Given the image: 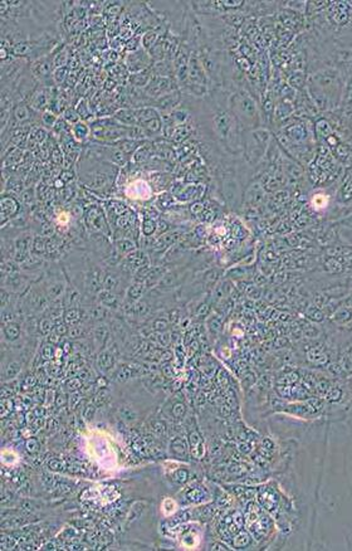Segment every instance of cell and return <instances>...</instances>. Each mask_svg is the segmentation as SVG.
Wrapping results in <instances>:
<instances>
[{
  "label": "cell",
  "mask_w": 352,
  "mask_h": 551,
  "mask_svg": "<svg viewBox=\"0 0 352 551\" xmlns=\"http://www.w3.org/2000/svg\"><path fill=\"white\" fill-rule=\"evenodd\" d=\"M185 414H186V405L184 403L176 401V403L173 404V408H171V415H173V418H175V419H182L185 417Z\"/></svg>",
  "instance_id": "d6a6232c"
},
{
  "label": "cell",
  "mask_w": 352,
  "mask_h": 551,
  "mask_svg": "<svg viewBox=\"0 0 352 551\" xmlns=\"http://www.w3.org/2000/svg\"><path fill=\"white\" fill-rule=\"evenodd\" d=\"M57 121H58V117L56 116V114L49 111V110H45V111H43L42 114H40V122H42V125L45 126L47 128H53L54 125L57 123Z\"/></svg>",
  "instance_id": "4dcf8cb0"
},
{
  "label": "cell",
  "mask_w": 352,
  "mask_h": 551,
  "mask_svg": "<svg viewBox=\"0 0 352 551\" xmlns=\"http://www.w3.org/2000/svg\"><path fill=\"white\" fill-rule=\"evenodd\" d=\"M13 318H14V312H13V310H11L10 305L5 307H1V322H3V325H5V323L8 322H11Z\"/></svg>",
  "instance_id": "74e56055"
},
{
  "label": "cell",
  "mask_w": 352,
  "mask_h": 551,
  "mask_svg": "<svg viewBox=\"0 0 352 551\" xmlns=\"http://www.w3.org/2000/svg\"><path fill=\"white\" fill-rule=\"evenodd\" d=\"M84 311L81 307H70V309H66L65 312V322L68 326L78 325L82 320H83Z\"/></svg>",
  "instance_id": "603a6c76"
},
{
  "label": "cell",
  "mask_w": 352,
  "mask_h": 551,
  "mask_svg": "<svg viewBox=\"0 0 352 551\" xmlns=\"http://www.w3.org/2000/svg\"><path fill=\"white\" fill-rule=\"evenodd\" d=\"M109 310L102 305H96L91 309L90 317L95 321H105L109 318Z\"/></svg>",
  "instance_id": "f546056e"
},
{
  "label": "cell",
  "mask_w": 352,
  "mask_h": 551,
  "mask_svg": "<svg viewBox=\"0 0 352 551\" xmlns=\"http://www.w3.org/2000/svg\"><path fill=\"white\" fill-rule=\"evenodd\" d=\"M34 198H35V195H34L33 190L27 189V190H24V192H22V194H20V197H19V200L22 201L23 205L29 206L31 204L34 203Z\"/></svg>",
  "instance_id": "d590c367"
},
{
  "label": "cell",
  "mask_w": 352,
  "mask_h": 551,
  "mask_svg": "<svg viewBox=\"0 0 352 551\" xmlns=\"http://www.w3.org/2000/svg\"><path fill=\"white\" fill-rule=\"evenodd\" d=\"M113 245L121 257H126L137 249V242L131 238H118V239H115Z\"/></svg>",
  "instance_id": "d6986e66"
},
{
  "label": "cell",
  "mask_w": 352,
  "mask_h": 551,
  "mask_svg": "<svg viewBox=\"0 0 352 551\" xmlns=\"http://www.w3.org/2000/svg\"><path fill=\"white\" fill-rule=\"evenodd\" d=\"M151 78H152V73H151V70H147V71H143V72L131 75L130 81H131L132 86L134 87H136V88L139 89L140 88L143 89L148 83H150Z\"/></svg>",
  "instance_id": "cb8c5ba5"
},
{
  "label": "cell",
  "mask_w": 352,
  "mask_h": 551,
  "mask_svg": "<svg viewBox=\"0 0 352 551\" xmlns=\"http://www.w3.org/2000/svg\"><path fill=\"white\" fill-rule=\"evenodd\" d=\"M86 327L83 325H81V323L70 326V330H68V335H70V339H81V337L86 336Z\"/></svg>",
  "instance_id": "836d02e7"
},
{
  "label": "cell",
  "mask_w": 352,
  "mask_h": 551,
  "mask_svg": "<svg viewBox=\"0 0 352 551\" xmlns=\"http://www.w3.org/2000/svg\"><path fill=\"white\" fill-rule=\"evenodd\" d=\"M125 195L135 201H147L154 198V189L150 181L145 179H131L129 184L125 185Z\"/></svg>",
  "instance_id": "5b68a950"
},
{
  "label": "cell",
  "mask_w": 352,
  "mask_h": 551,
  "mask_svg": "<svg viewBox=\"0 0 352 551\" xmlns=\"http://www.w3.org/2000/svg\"><path fill=\"white\" fill-rule=\"evenodd\" d=\"M38 447H39V444H38V442H36L35 439H29L28 442H27V449H28L31 453H34V452L38 451Z\"/></svg>",
  "instance_id": "ee69618b"
},
{
  "label": "cell",
  "mask_w": 352,
  "mask_h": 551,
  "mask_svg": "<svg viewBox=\"0 0 352 551\" xmlns=\"http://www.w3.org/2000/svg\"><path fill=\"white\" fill-rule=\"evenodd\" d=\"M20 335H22V329H20V325L18 322L11 321V322H8L5 323V325H3L4 341H8V343H15V341L20 337Z\"/></svg>",
  "instance_id": "ffe728a7"
},
{
  "label": "cell",
  "mask_w": 352,
  "mask_h": 551,
  "mask_svg": "<svg viewBox=\"0 0 352 551\" xmlns=\"http://www.w3.org/2000/svg\"><path fill=\"white\" fill-rule=\"evenodd\" d=\"M97 300L100 302V305L107 307L108 310H116L121 306V300L118 293L113 292V291L105 290V288L97 293Z\"/></svg>",
  "instance_id": "5bb4252c"
},
{
  "label": "cell",
  "mask_w": 352,
  "mask_h": 551,
  "mask_svg": "<svg viewBox=\"0 0 352 551\" xmlns=\"http://www.w3.org/2000/svg\"><path fill=\"white\" fill-rule=\"evenodd\" d=\"M168 175H170V174L159 173L152 175V179H150V184L152 189H154V192L162 193L165 189H168V187H170L171 179Z\"/></svg>",
  "instance_id": "7402d4cb"
},
{
  "label": "cell",
  "mask_w": 352,
  "mask_h": 551,
  "mask_svg": "<svg viewBox=\"0 0 352 551\" xmlns=\"http://www.w3.org/2000/svg\"><path fill=\"white\" fill-rule=\"evenodd\" d=\"M173 478H174V481L176 482V483L182 484V483H185V482L187 481V478H189V473H187V471L179 470L175 474H174Z\"/></svg>",
  "instance_id": "ab89813d"
},
{
  "label": "cell",
  "mask_w": 352,
  "mask_h": 551,
  "mask_svg": "<svg viewBox=\"0 0 352 551\" xmlns=\"http://www.w3.org/2000/svg\"><path fill=\"white\" fill-rule=\"evenodd\" d=\"M0 209H1V224H3V227H5L6 222H10L11 219H14L20 214L22 203L13 194L3 193V197L0 200Z\"/></svg>",
  "instance_id": "ba28073f"
},
{
  "label": "cell",
  "mask_w": 352,
  "mask_h": 551,
  "mask_svg": "<svg viewBox=\"0 0 352 551\" xmlns=\"http://www.w3.org/2000/svg\"><path fill=\"white\" fill-rule=\"evenodd\" d=\"M66 78H67V67H59V68H56L53 72V81H54V84H58V86H61L63 82L66 81Z\"/></svg>",
  "instance_id": "e575fe53"
},
{
  "label": "cell",
  "mask_w": 352,
  "mask_h": 551,
  "mask_svg": "<svg viewBox=\"0 0 352 551\" xmlns=\"http://www.w3.org/2000/svg\"><path fill=\"white\" fill-rule=\"evenodd\" d=\"M182 100H184L182 92L180 89H176V91L166 93V95L161 96L156 100L150 101L148 106L155 107L161 115H169L181 105Z\"/></svg>",
  "instance_id": "52a82bcc"
},
{
  "label": "cell",
  "mask_w": 352,
  "mask_h": 551,
  "mask_svg": "<svg viewBox=\"0 0 352 551\" xmlns=\"http://www.w3.org/2000/svg\"><path fill=\"white\" fill-rule=\"evenodd\" d=\"M36 111H34L27 102H20L17 103L13 107V120L18 123V125H25L27 122H33L34 117H35Z\"/></svg>",
  "instance_id": "8fae6325"
},
{
  "label": "cell",
  "mask_w": 352,
  "mask_h": 551,
  "mask_svg": "<svg viewBox=\"0 0 352 551\" xmlns=\"http://www.w3.org/2000/svg\"><path fill=\"white\" fill-rule=\"evenodd\" d=\"M84 223L92 234H104L109 237L112 234L109 222H107V215L102 208L98 205H91L84 213Z\"/></svg>",
  "instance_id": "3957f363"
},
{
  "label": "cell",
  "mask_w": 352,
  "mask_h": 551,
  "mask_svg": "<svg viewBox=\"0 0 352 551\" xmlns=\"http://www.w3.org/2000/svg\"><path fill=\"white\" fill-rule=\"evenodd\" d=\"M135 115H136L137 125H143V123L148 122L150 120L155 118V117L161 116L159 111L152 106H142L135 109Z\"/></svg>",
  "instance_id": "ac0fdd59"
},
{
  "label": "cell",
  "mask_w": 352,
  "mask_h": 551,
  "mask_svg": "<svg viewBox=\"0 0 352 551\" xmlns=\"http://www.w3.org/2000/svg\"><path fill=\"white\" fill-rule=\"evenodd\" d=\"M95 414H96V406L93 405V404H88L83 412V417L86 418L87 421H91V419H93Z\"/></svg>",
  "instance_id": "b9f144b4"
},
{
  "label": "cell",
  "mask_w": 352,
  "mask_h": 551,
  "mask_svg": "<svg viewBox=\"0 0 352 551\" xmlns=\"http://www.w3.org/2000/svg\"><path fill=\"white\" fill-rule=\"evenodd\" d=\"M125 64L129 72H131L132 75L135 73H140L143 71L150 70L151 66L154 64V61L151 58L150 53L143 48H139V49L131 50L125 58Z\"/></svg>",
  "instance_id": "8992f818"
},
{
  "label": "cell",
  "mask_w": 352,
  "mask_h": 551,
  "mask_svg": "<svg viewBox=\"0 0 352 551\" xmlns=\"http://www.w3.org/2000/svg\"><path fill=\"white\" fill-rule=\"evenodd\" d=\"M168 326L169 322L166 320H164V318H156L152 322V329L156 330V331H165L168 329Z\"/></svg>",
  "instance_id": "60d3db41"
},
{
  "label": "cell",
  "mask_w": 352,
  "mask_h": 551,
  "mask_svg": "<svg viewBox=\"0 0 352 551\" xmlns=\"http://www.w3.org/2000/svg\"><path fill=\"white\" fill-rule=\"evenodd\" d=\"M204 496H205V491H201L200 488H193V490L187 492L186 497L189 498V501L199 502V501H203V497H204Z\"/></svg>",
  "instance_id": "8d00e7d4"
},
{
  "label": "cell",
  "mask_w": 352,
  "mask_h": 551,
  "mask_svg": "<svg viewBox=\"0 0 352 551\" xmlns=\"http://www.w3.org/2000/svg\"><path fill=\"white\" fill-rule=\"evenodd\" d=\"M82 302V295L79 288L74 286V284H68L66 288V292L63 295V305L66 306V309H70V307H79Z\"/></svg>",
  "instance_id": "9a60e30c"
},
{
  "label": "cell",
  "mask_w": 352,
  "mask_h": 551,
  "mask_svg": "<svg viewBox=\"0 0 352 551\" xmlns=\"http://www.w3.org/2000/svg\"><path fill=\"white\" fill-rule=\"evenodd\" d=\"M199 187L191 184H175L171 193L179 203H189L198 198Z\"/></svg>",
  "instance_id": "30bf717a"
},
{
  "label": "cell",
  "mask_w": 352,
  "mask_h": 551,
  "mask_svg": "<svg viewBox=\"0 0 352 551\" xmlns=\"http://www.w3.org/2000/svg\"><path fill=\"white\" fill-rule=\"evenodd\" d=\"M70 132L72 136L74 139L75 142L79 144H86L87 141H91V139L93 137L92 130H91L90 123H87L86 121H78L77 123L70 126Z\"/></svg>",
  "instance_id": "7c38bea8"
},
{
  "label": "cell",
  "mask_w": 352,
  "mask_h": 551,
  "mask_svg": "<svg viewBox=\"0 0 352 551\" xmlns=\"http://www.w3.org/2000/svg\"><path fill=\"white\" fill-rule=\"evenodd\" d=\"M157 231V222L155 219H150V218H142V223L140 226V232L142 234V237L151 238L154 237Z\"/></svg>",
  "instance_id": "83f0119b"
},
{
  "label": "cell",
  "mask_w": 352,
  "mask_h": 551,
  "mask_svg": "<svg viewBox=\"0 0 352 551\" xmlns=\"http://www.w3.org/2000/svg\"><path fill=\"white\" fill-rule=\"evenodd\" d=\"M190 275L191 268L187 267L186 265L176 266L173 270H168V272L160 279V282L157 283V290L162 291V292L171 291L175 287L181 286L182 282L186 281Z\"/></svg>",
  "instance_id": "277c9868"
},
{
  "label": "cell",
  "mask_w": 352,
  "mask_h": 551,
  "mask_svg": "<svg viewBox=\"0 0 352 551\" xmlns=\"http://www.w3.org/2000/svg\"><path fill=\"white\" fill-rule=\"evenodd\" d=\"M77 165L79 181L96 194H106L118 178V166L101 159L88 146H83Z\"/></svg>",
  "instance_id": "6da1fadb"
},
{
  "label": "cell",
  "mask_w": 352,
  "mask_h": 551,
  "mask_svg": "<svg viewBox=\"0 0 352 551\" xmlns=\"http://www.w3.org/2000/svg\"><path fill=\"white\" fill-rule=\"evenodd\" d=\"M160 36H161V34L157 32V29H152V31H148L147 33L143 34V37L141 38V43H142L143 49H146L148 52L151 48L156 44L157 40L160 39Z\"/></svg>",
  "instance_id": "f1b7e54d"
},
{
  "label": "cell",
  "mask_w": 352,
  "mask_h": 551,
  "mask_svg": "<svg viewBox=\"0 0 352 551\" xmlns=\"http://www.w3.org/2000/svg\"><path fill=\"white\" fill-rule=\"evenodd\" d=\"M23 364L18 360H9L8 362L3 361V380H9L13 379L15 376H18V374L22 371Z\"/></svg>",
  "instance_id": "44dd1931"
},
{
  "label": "cell",
  "mask_w": 352,
  "mask_h": 551,
  "mask_svg": "<svg viewBox=\"0 0 352 551\" xmlns=\"http://www.w3.org/2000/svg\"><path fill=\"white\" fill-rule=\"evenodd\" d=\"M42 354L43 356H44V359H52V357L54 356V350L53 348H52V345H45L44 348H43L42 350Z\"/></svg>",
  "instance_id": "7bdbcfd3"
},
{
  "label": "cell",
  "mask_w": 352,
  "mask_h": 551,
  "mask_svg": "<svg viewBox=\"0 0 352 551\" xmlns=\"http://www.w3.org/2000/svg\"><path fill=\"white\" fill-rule=\"evenodd\" d=\"M109 336V330L107 326L105 325H98L95 330H93V340L97 348H104L106 345V343L108 341Z\"/></svg>",
  "instance_id": "d4e9b609"
},
{
  "label": "cell",
  "mask_w": 352,
  "mask_h": 551,
  "mask_svg": "<svg viewBox=\"0 0 352 551\" xmlns=\"http://www.w3.org/2000/svg\"><path fill=\"white\" fill-rule=\"evenodd\" d=\"M179 201L176 200V198L173 195V193L169 192H162L155 199V208L159 212L168 213L170 210H173L175 206H177Z\"/></svg>",
  "instance_id": "4fadbf2b"
},
{
  "label": "cell",
  "mask_w": 352,
  "mask_h": 551,
  "mask_svg": "<svg viewBox=\"0 0 352 551\" xmlns=\"http://www.w3.org/2000/svg\"><path fill=\"white\" fill-rule=\"evenodd\" d=\"M234 544H235V546H238V548H244V546H248L249 544H250V537H249V535L246 534V532H242V534H239L234 539Z\"/></svg>",
  "instance_id": "f35d334b"
},
{
  "label": "cell",
  "mask_w": 352,
  "mask_h": 551,
  "mask_svg": "<svg viewBox=\"0 0 352 551\" xmlns=\"http://www.w3.org/2000/svg\"><path fill=\"white\" fill-rule=\"evenodd\" d=\"M98 366H100V369L104 373H107V371H109L113 367V365H115V355H113V353L112 351H108V350H105L102 351V353L100 354V356H98Z\"/></svg>",
  "instance_id": "484cf974"
},
{
  "label": "cell",
  "mask_w": 352,
  "mask_h": 551,
  "mask_svg": "<svg viewBox=\"0 0 352 551\" xmlns=\"http://www.w3.org/2000/svg\"><path fill=\"white\" fill-rule=\"evenodd\" d=\"M147 291L145 283L143 282H132L127 288H126V302L129 304H136L137 301H140V298L142 297L143 293Z\"/></svg>",
  "instance_id": "2e32d148"
},
{
  "label": "cell",
  "mask_w": 352,
  "mask_h": 551,
  "mask_svg": "<svg viewBox=\"0 0 352 551\" xmlns=\"http://www.w3.org/2000/svg\"><path fill=\"white\" fill-rule=\"evenodd\" d=\"M113 118H115L116 121H117L118 123H121V125L123 126H127V127H131V126H136L137 125V120H136V115H135V109H121V110H117V111L113 114Z\"/></svg>",
  "instance_id": "e0dca14e"
},
{
  "label": "cell",
  "mask_w": 352,
  "mask_h": 551,
  "mask_svg": "<svg viewBox=\"0 0 352 551\" xmlns=\"http://www.w3.org/2000/svg\"><path fill=\"white\" fill-rule=\"evenodd\" d=\"M210 549H212V550H221V549H224V550H225L226 548L225 545H223V544H212Z\"/></svg>",
  "instance_id": "f6af8a7d"
},
{
  "label": "cell",
  "mask_w": 352,
  "mask_h": 551,
  "mask_svg": "<svg viewBox=\"0 0 352 551\" xmlns=\"http://www.w3.org/2000/svg\"><path fill=\"white\" fill-rule=\"evenodd\" d=\"M31 284L32 279L29 278V273L14 272L3 276V288L10 293H23L28 290Z\"/></svg>",
  "instance_id": "9c48e42d"
},
{
  "label": "cell",
  "mask_w": 352,
  "mask_h": 551,
  "mask_svg": "<svg viewBox=\"0 0 352 551\" xmlns=\"http://www.w3.org/2000/svg\"><path fill=\"white\" fill-rule=\"evenodd\" d=\"M170 452L176 458L186 459L187 458V445L184 439L181 438H175L170 444Z\"/></svg>",
  "instance_id": "4316f807"
},
{
  "label": "cell",
  "mask_w": 352,
  "mask_h": 551,
  "mask_svg": "<svg viewBox=\"0 0 352 551\" xmlns=\"http://www.w3.org/2000/svg\"><path fill=\"white\" fill-rule=\"evenodd\" d=\"M53 57H50L49 54L33 62H29V70L33 77L35 78V81L48 88L56 86L53 81Z\"/></svg>",
  "instance_id": "7a4b0ae2"
},
{
  "label": "cell",
  "mask_w": 352,
  "mask_h": 551,
  "mask_svg": "<svg viewBox=\"0 0 352 551\" xmlns=\"http://www.w3.org/2000/svg\"><path fill=\"white\" fill-rule=\"evenodd\" d=\"M54 326H56V322H54L53 318L44 316L39 322V331L42 332L43 335H49L52 334V331L54 330Z\"/></svg>",
  "instance_id": "1f68e13d"
}]
</instances>
